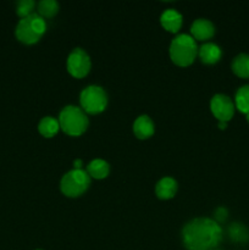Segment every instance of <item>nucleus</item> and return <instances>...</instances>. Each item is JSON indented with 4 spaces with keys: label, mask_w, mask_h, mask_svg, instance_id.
I'll return each instance as SVG.
<instances>
[{
    "label": "nucleus",
    "mask_w": 249,
    "mask_h": 250,
    "mask_svg": "<svg viewBox=\"0 0 249 250\" xmlns=\"http://www.w3.org/2000/svg\"><path fill=\"white\" fill-rule=\"evenodd\" d=\"M222 227L210 217L190 220L181 232L182 244L187 250H215L222 241Z\"/></svg>",
    "instance_id": "f257e3e1"
},
{
    "label": "nucleus",
    "mask_w": 249,
    "mask_h": 250,
    "mask_svg": "<svg viewBox=\"0 0 249 250\" xmlns=\"http://www.w3.org/2000/svg\"><path fill=\"white\" fill-rule=\"evenodd\" d=\"M170 58L173 63L186 67L194 62L198 55V45L195 39L189 34H178L170 44Z\"/></svg>",
    "instance_id": "f03ea898"
},
{
    "label": "nucleus",
    "mask_w": 249,
    "mask_h": 250,
    "mask_svg": "<svg viewBox=\"0 0 249 250\" xmlns=\"http://www.w3.org/2000/svg\"><path fill=\"white\" fill-rule=\"evenodd\" d=\"M59 125L60 128L66 134L72 137H78L85 132L88 128V117L82 107L76 105H66L59 114Z\"/></svg>",
    "instance_id": "7ed1b4c3"
},
{
    "label": "nucleus",
    "mask_w": 249,
    "mask_h": 250,
    "mask_svg": "<svg viewBox=\"0 0 249 250\" xmlns=\"http://www.w3.org/2000/svg\"><path fill=\"white\" fill-rule=\"evenodd\" d=\"M45 31V20L36 12H33L29 16L20 20L16 29H15V36L21 43L31 45V44L37 43L43 37Z\"/></svg>",
    "instance_id": "20e7f679"
},
{
    "label": "nucleus",
    "mask_w": 249,
    "mask_h": 250,
    "mask_svg": "<svg viewBox=\"0 0 249 250\" xmlns=\"http://www.w3.org/2000/svg\"><path fill=\"white\" fill-rule=\"evenodd\" d=\"M90 177L83 168H73L62 176L60 182V189L66 197L77 198L82 195L89 188Z\"/></svg>",
    "instance_id": "39448f33"
},
{
    "label": "nucleus",
    "mask_w": 249,
    "mask_h": 250,
    "mask_svg": "<svg viewBox=\"0 0 249 250\" xmlns=\"http://www.w3.org/2000/svg\"><path fill=\"white\" fill-rule=\"evenodd\" d=\"M80 103L82 110L87 114H100L107 105V94L100 85H88L81 92Z\"/></svg>",
    "instance_id": "423d86ee"
},
{
    "label": "nucleus",
    "mask_w": 249,
    "mask_h": 250,
    "mask_svg": "<svg viewBox=\"0 0 249 250\" xmlns=\"http://www.w3.org/2000/svg\"><path fill=\"white\" fill-rule=\"evenodd\" d=\"M90 58L82 48H75L67 58V71L76 78H83L89 73Z\"/></svg>",
    "instance_id": "0eeeda50"
},
{
    "label": "nucleus",
    "mask_w": 249,
    "mask_h": 250,
    "mask_svg": "<svg viewBox=\"0 0 249 250\" xmlns=\"http://www.w3.org/2000/svg\"><path fill=\"white\" fill-rule=\"evenodd\" d=\"M210 110L219 122H228L233 117L236 106L228 95L219 93L210 100Z\"/></svg>",
    "instance_id": "6e6552de"
},
{
    "label": "nucleus",
    "mask_w": 249,
    "mask_h": 250,
    "mask_svg": "<svg viewBox=\"0 0 249 250\" xmlns=\"http://www.w3.org/2000/svg\"><path fill=\"white\" fill-rule=\"evenodd\" d=\"M192 37L197 41H208L215 34V26L207 19H197L190 26Z\"/></svg>",
    "instance_id": "1a4fd4ad"
},
{
    "label": "nucleus",
    "mask_w": 249,
    "mask_h": 250,
    "mask_svg": "<svg viewBox=\"0 0 249 250\" xmlns=\"http://www.w3.org/2000/svg\"><path fill=\"white\" fill-rule=\"evenodd\" d=\"M198 55H199L200 61L205 65H214L219 62L222 56V50L216 43H208L203 44L200 48H198Z\"/></svg>",
    "instance_id": "9d476101"
},
{
    "label": "nucleus",
    "mask_w": 249,
    "mask_h": 250,
    "mask_svg": "<svg viewBox=\"0 0 249 250\" xmlns=\"http://www.w3.org/2000/svg\"><path fill=\"white\" fill-rule=\"evenodd\" d=\"M155 132L154 122L148 115H141L133 122V133L139 139H148Z\"/></svg>",
    "instance_id": "9b49d317"
},
{
    "label": "nucleus",
    "mask_w": 249,
    "mask_h": 250,
    "mask_svg": "<svg viewBox=\"0 0 249 250\" xmlns=\"http://www.w3.org/2000/svg\"><path fill=\"white\" fill-rule=\"evenodd\" d=\"M161 26L166 29V31L171 32V33H177L182 27L183 17L177 10L175 9H167L161 14L160 16Z\"/></svg>",
    "instance_id": "f8f14e48"
},
{
    "label": "nucleus",
    "mask_w": 249,
    "mask_h": 250,
    "mask_svg": "<svg viewBox=\"0 0 249 250\" xmlns=\"http://www.w3.org/2000/svg\"><path fill=\"white\" fill-rule=\"evenodd\" d=\"M177 182L172 177H163L159 180V182L155 186V194L159 199L167 200L171 199L176 195L177 192Z\"/></svg>",
    "instance_id": "ddd939ff"
},
{
    "label": "nucleus",
    "mask_w": 249,
    "mask_h": 250,
    "mask_svg": "<svg viewBox=\"0 0 249 250\" xmlns=\"http://www.w3.org/2000/svg\"><path fill=\"white\" fill-rule=\"evenodd\" d=\"M87 173L89 177L95 178V180H103V178L107 177L110 172V166L103 159H94L90 161L87 166Z\"/></svg>",
    "instance_id": "4468645a"
},
{
    "label": "nucleus",
    "mask_w": 249,
    "mask_h": 250,
    "mask_svg": "<svg viewBox=\"0 0 249 250\" xmlns=\"http://www.w3.org/2000/svg\"><path fill=\"white\" fill-rule=\"evenodd\" d=\"M231 68L236 76L239 78H249V54L241 53L232 60Z\"/></svg>",
    "instance_id": "2eb2a0df"
},
{
    "label": "nucleus",
    "mask_w": 249,
    "mask_h": 250,
    "mask_svg": "<svg viewBox=\"0 0 249 250\" xmlns=\"http://www.w3.org/2000/svg\"><path fill=\"white\" fill-rule=\"evenodd\" d=\"M227 233H228L229 239L233 241L234 243L244 244L249 242V229L242 222H233L229 225L227 229Z\"/></svg>",
    "instance_id": "dca6fc26"
},
{
    "label": "nucleus",
    "mask_w": 249,
    "mask_h": 250,
    "mask_svg": "<svg viewBox=\"0 0 249 250\" xmlns=\"http://www.w3.org/2000/svg\"><path fill=\"white\" fill-rule=\"evenodd\" d=\"M60 129L58 119L53 116H44L38 124V131L45 138H51L55 136Z\"/></svg>",
    "instance_id": "f3484780"
},
{
    "label": "nucleus",
    "mask_w": 249,
    "mask_h": 250,
    "mask_svg": "<svg viewBox=\"0 0 249 250\" xmlns=\"http://www.w3.org/2000/svg\"><path fill=\"white\" fill-rule=\"evenodd\" d=\"M234 106L242 114L249 112V84L241 85L234 94Z\"/></svg>",
    "instance_id": "a211bd4d"
},
{
    "label": "nucleus",
    "mask_w": 249,
    "mask_h": 250,
    "mask_svg": "<svg viewBox=\"0 0 249 250\" xmlns=\"http://www.w3.org/2000/svg\"><path fill=\"white\" fill-rule=\"evenodd\" d=\"M38 15L43 19H50L59 12V2L56 0H42L37 5Z\"/></svg>",
    "instance_id": "6ab92c4d"
},
{
    "label": "nucleus",
    "mask_w": 249,
    "mask_h": 250,
    "mask_svg": "<svg viewBox=\"0 0 249 250\" xmlns=\"http://www.w3.org/2000/svg\"><path fill=\"white\" fill-rule=\"evenodd\" d=\"M34 6H36V2L33 0H20L16 5V14L21 19H23L33 14Z\"/></svg>",
    "instance_id": "aec40b11"
},
{
    "label": "nucleus",
    "mask_w": 249,
    "mask_h": 250,
    "mask_svg": "<svg viewBox=\"0 0 249 250\" xmlns=\"http://www.w3.org/2000/svg\"><path fill=\"white\" fill-rule=\"evenodd\" d=\"M228 217V211H227L226 208L219 207L214 212V220L217 224H221V222L226 221V219Z\"/></svg>",
    "instance_id": "412c9836"
},
{
    "label": "nucleus",
    "mask_w": 249,
    "mask_h": 250,
    "mask_svg": "<svg viewBox=\"0 0 249 250\" xmlns=\"http://www.w3.org/2000/svg\"><path fill=\"white\" fill-rule=\"evenodd\" d=\"M73 168H77V170L82 168V160H81V159H76V160L73 161Z\"/></svg>",
    "instance_id": "4be33fe9"
},
{
    "label": "nucleus",
    "mask_w": 249,
    "mask_h": 250,
    "mask_svg": "<svg viewBox=\"0 0 249 250\" xmlns=\"http://www.w3.org/2000/svg\"><path fill=\"white\" fill-rule=\"evenodd\" d=\"M227 127V122H219V128L225 129Z\"/></svg>",
    "instance_id": "5701e85b"
},
{
    "label": "nucleus",
    "mask_w": 249,
    "mask_h": 250,
    "mask_svg": "<svg viewBox=\"0 0 249 250\" xmlns=\"http://www.w3.org/2000/svg\"><path fill=\"white\" fill-rule=\"evenodd\" d=\"M246 120H247V122H248V124H249V112L246 115Z\"/></svg>",
    "instance_id": "b1692460"
},
{
    "label": "nucleus",
    "mask_w": 249,
    "mask_h": 250,
    "mask_svg": "<svg viewBox=\"0 0 249 250\" xmlns=\"http://www.w3.org/2000/svg\"><path fill=\"white\" fill-rule=\"evenodd\" d=\"M36 250H42V249H36Z\"/></svg>",
    "instance_id": "393cba45"
},
{
    "label": "nucleus",
    "mask_w": 249,
    "mask_h": 250,
    "mask_svg": "<svg viewBox=\"0 0 249 250\" xmlns=\"http://www.w3.org/2000/svg\"><path fill=\"white\" fill-rule=\"evenodd\" d=\"M215 250H220V249H215Z\"/></svg>",
    "instance_id": "a878e982"
}]
</instances>
